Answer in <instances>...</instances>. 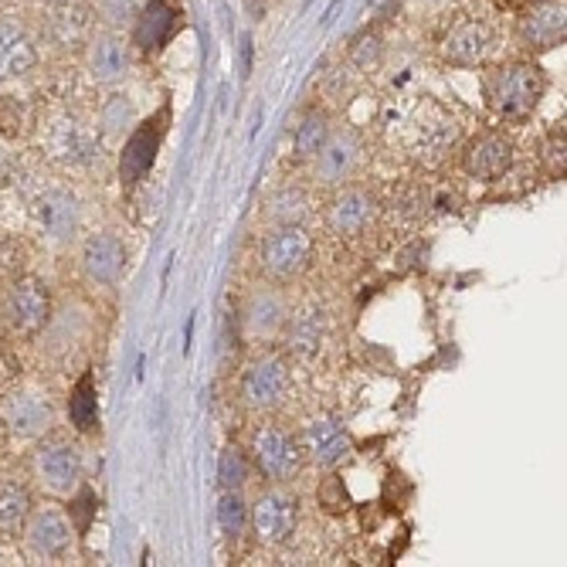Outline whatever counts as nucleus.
<instances>
[{
  "mask_svg": "<svg viewBox=\"0 0 567 567\" xmlns=\"http://www.w3.org/2000/svg\"><path fill=\"white\" fill-rule=\"evenodd\" d=\"M27 517H31V492L21 483L4 479L0 483V534L4 537L21 534Z\"/></svg>",
  "mask_w": 567,
  "mask_h": 567,
  "instance_id": "393cba45",
  "label": "nucleus"
},
{
  "mask_svg": "<svg viewBox=\"0 0 567 567\" xmlns=\"http://www.w3.org/2000/svg\"><path fill=\"white\" fill-rule=\"evenodd\" d=\"M0 4H4V0H0Z\"/></svg>",
  "mask_w": 567,
  "mask_h": 567,
  "instance_id": "79ce46f5",
  "label": "nucleus"
},
{
  "mask_svg": "<svg viewBox=\"0 0 567 567\" xmlns=\"http://www.w3.org/2000/svg\"><path fill=\"white\" fill-rule=\"evenodd\" d=\"M361 520H364V526H371V530H374V526L381 523V513H374V517H371V510H364V513H361Z\"/></svg>",
  "mask_w": 567,
  "mask_h": 567,
  "instance_id": "ea45409f",
  "label": "nucleus"
},
{
  "mask_svg": "<svg viewBox=\"0 0 567 567\" xmlns=\"http://www.w3.org/2000/svg\"><path fill=\"white\" fill-rule=\"evenodd\" d=\"M218 523H222V530H225L228 537H238L241 530H245V523H248V507L241 503L238 489H228V492L222 496V503H218Z\"/></svg>",
  "mask_w": 567,
  "mask_h": 567,
  "instance_id": "c756f323",
  "label": "nucleus"
},
{
  "mask_svg": "<svg viewBox=\"0 0 567 567\" xmlns=\"http://www.w3.org/2000/svg\"><path fill=\"white\" fill-rule=\"evenodd\" d=\"M492 34L479 21H458L442 42V58L452 65H479L489 55Z\"/></svg>",
  "mask_w": 567,
  "mask_h": 567,
  "instance_id": "f3484780",
  "label": "nucleus"
},
{
  "mask_svg": "<svg viewBox=\"0 0 567 567\" xmlns=\"http://www.w3.org/2000/svg\"><path fill=\"white\" fill-rule=\"evenodd\" d=\"M0 418H4L11 435H18V439H38V435H45L52 429L55 411H52L48 398L21 392V395H11L4 405H0Z\"/></svg>",
  "mask_w": 567,
  "mask_h": 567,
  "instance_id": "f8f14e48",
  "label": "nucleus"
},
{
  "mask_svg": "<svg viewBox=\"0 0 567 567\" xmlns=\"http://www.w3.org/2000/svg\"><path fill=\"white\" fill-rule=\"evenodd\" d=\"M327 139H330V120L324 113H309L296 129V157L313 160L316 154L324 150Z\"/></svg>",
  "mask_w": 567,
  "mask_h": 567,
  "instance_id": "c85d7f7f",
  "label": "nucleus"
},
{
  "mask_svg": "<svg viewBox=\"0 0 567 567\" xmlns=\"http://www.w3.org/2000/svg\"><path fill=\"white\" fill-rule=\"evenodd\" d=\"M157 147H160V126L150 120L139 126L133 136H129V144L123 150V160H120V177H123V184L133 188L139 184L147 177V170L154 167L157 160Z\"/></svg>",
  "mask_w": 567,
  "mask_h": 567,
  "instance_id": "6ab92c4d",
  "label": "nucleus"
},
{
  "mask_svg": "<svg viewBox=\"0 0 567 567\" xmlns=\"http://www.w3.org/2000/svg\"><path fill=\"white\" fill-rule=\"evenodd\" d=\"M252 452H256V463L259 469L275 479V483H286L299 473L303 466V452H299V442L290 435V432H282V429H259L256 439H252Z\"/></svg>",
  "mask_w": 567,
  "mask_h": 567,
  "instance_id": "0eeeda50",
  "label": "nucleus"
},
{
  "mask_svg": "<svg viewBox=\"0 0 567 567\" xmlns=\"http://www.w3.org/2000/svg\"><path fill=\"white\" fill-rule=\"evenodd\" d=\"M45 34L48 42L58 48H79L89 42V14L76 4V0H65V4H48L45 8Z\"/></svg>",
  "mask_w": 567,
  "mask_h": 567,
  "instance_id": "a211bd4d",
  "label": "nucleus"
},
{
  "mask_svg": "<svg viewBox=\"0 0 567 567\" xmlns=\"http://www.w3.org/2000/svg\"><path fill=\"white\" fill-rule=\"evenodd\" d=\"M350 58H353V65H358V68L377 65L381 61V38H377V34H361L358 45H353V52H350Z\"/></svg>",
  "mask_w": 567,
  "mask_h": 567,
  "instance_id": "f704fd0d",
  "label": "nucleus"
},
{
  "mask_svg": "<svg viewBox=\"0 0 567 567\" xmlns=\"http://www.w3.org/2000/svg\"><path fill=\"white\" fill-rule=\"evenodd\" d=\"M31 215H34V225H38V231L48 241L61 245V241H68L76 235L82 211H79V197L68 188H48L38 201H34Z\"/></svg>",
  "mask_w": 567,
  "mask_h": 567,
  "instance_id": "423d86ee",
  "label": "nucleus"
},
{
  "mask_svg": "<svg viewBox=\"0 0 567 567\" xmlns=\"http://www.w3.org/2000/svg\"><path fill=\"white\" fill-rule=\"evenodd\" d=\"M252 520H256V534H259V544L265 547H279L293 537L296 530V520H299V503L293 492H282V489H269L259 496V503L252 510Z\"/></svg>",
  "mask_w": 567,
  "mask_h": 567,
  "instance_id": "20e7f679",
  "label": "nucleus"
},
{
  "mask_svg": "<svg viewBox=\"0 0 567 567\" xmlns=\"http://www.w3.org/2000/svg\"><path fill=\"white\" fill-rule=\"evenodd\" d=\"M496 4H500V11H513V14H520L523 8H530V0H496Z\"/></svg>",
  "mask_w": 567,
  "mask_h": 567,
  "instance_id": "58836bf2",
  "label": "nucleus"
},
{
  "mask_svg": "<svg viewBox=\"0 0 567 567\" xmlns=\"http://www.w3.org/2000/svg\"><path fill=\"white\" fill-rule=\"evenodd\" d=\"M34 473L52 492H72L82 479V458L68 442H45L34 455Z\"/></svg>",
  "mask_w": 567,
  "mask_h": 567,
  "instance_id": "9b49d317",
  "label": "nucleus"
},
{
  "mask_svg": "<svg viewBox=\"0 0 567 567\" xmlns=\"http://www.w3.org/2000/svg\"><path fill=\"white\" fill-rule=\"evenodd\" d=\"M42 4L48 8V4H65V0H42Z\"/></svg>",
  "mask_w": 567,
  "mask_h": 567,
  "instance_id": "a19ab883",
  "label": "nucleus"
},
{
  "mask_svg": "<svg viewBox=\"0 0 567 567\" xmlns=\"http://www.w3.org/2000/svg\"><path fill=\"white\" fill-rule=\"evenodd\" d=\"M68 415H72V424H76L79 432H92L95 424H99V398H95L92 374H86L72 387V398H68Z\"/></svg>",
  "mask_w": 567,
  "mask_h": 567,
  "instance_id": "cd10ccee",
  "label": "nucleus"
},
{
  "mask_svg": "<svg viewBox=\"0 0 567 567\" xmlns=\"http://www.w3.org/2000/svg\"><path fill=\"white\" fill-rule=\"evenodd\" d=\"M547 167H551V173L554 177H564V167H567V157H564V126L557 123L554 129H551V136H547Z\"/></svg>",
  "mask_w": 567,
  "mask_h": 567,
  "instance_id": "e433bc0d",
  "label": "nucleus"
},
{
  "mask_svg": "<svg viewBox=\"0 0 567 567\" xmlns=\"http://www.w3.org/2000/svg\"><path fill=\"white\" fill-rule=\"evenodd\" d=\"M290 340L296 353H316L324 340V309L320 306H306L293 316L290 324Z\"/></svg>",
  "mask_w": 567,
  "mask_h": 567,
  "instance_id": "bb28decb",
  "label": "nucleus"
},
{
  "mask_svg": "<svg viewBox=\"0 0 567 567\" xmlns=\"http://www.w3.org/2000/svg\"><path fill=\"white\" fill-rule=\"evenodd\" d=\"M313 256V238L299 225H282L262 241V265L272 279H293Z\"/></svg>",
  "mask_w": 567,
  "mask_h": 567,
  "instance_id": "7ed1b4c3",
  "label": "nucleus"
},
{
  "mask_svg": "<svg viewBox=\"0 0 567 567\" xmlns=\"http://www.w3.org/2000/svg\"><path fill=\"white\" fill-rule=\"evenodd\" d=\"M24 534H27V547L38 557H61L68 544H72V523H68L61 510L45 507L27 517Z\"/></svg>",
  "mask_w": 567,
  "mask_h": 567,
  "instance_id": "2eb2a0df",
  "label": "nucleus"
},
{
  "mask_svg": "<svg viewBox=\"0 0 567 567\" xmlns=\"http://www.w3.org/2000/svg\"><path fill=\"white\" fill-rule=\"evenodd\" d=\"M361 157V147L358 139H353L350 133H340V136H330L324 150L316 154V181L320 184H343L353 163H358Z\"/></svg>",
  "mask_w": 567,
  "mask_h": 567,
  "instance_id": "412c9836",
  "label": "nucleus"
},
{
  "mask_svg": "<svg viewBox=\"0 0 567 567\" xmlns=\"http://www.w3.org/2000/svg\"><path fill=\"white\" fill-rule=\"evenodd\" d=\"M286 303L279 293H256L245 306V330L248 337H272L282 324H286Z\"/></svg>",
  "mask_w": 567,
  "mask_h": 567,
  "instance_id": "5701e85b",
  "label": "nucleus"
},
{
  "mask_svg": "<svg viewBox=\"0 0 567 567\" xmlns=\"http://www.w3.org/2000/svg\"><path fill=\"white\" fill-rule=\"evenodd\" d=\"M92 517H95V492L89 486H82L79 496L72 500V530H79V534H89Z\"/></svg>",
  "mask_w": 567,
  "mask_h": 567,
  "instance_id": "72a5a7b5",
  "label": "nucleus"
},
{
  "mask_svg": "<svg viewBox=\"0 0 567 567\" xmlns=\"http://www.w3.org/2000/svg\"><path fill=\"white\" fill-rule=\"evenodd\" d=\"M290 387V371L282 361H259L245 371V381H241V398L248 408H275L282 401Z\"/></svg>",
  "mask_w": 567,
  "mask_h": 567,
  "instance_id": "ddd939ff",
  "label": "nucleus"
},
{
  "mask_svg": "<svg viewBox=\"0 0 567 567\" xmlns=\"http://www.w3.org/2000/svg\"><path fill=\"white\" fill-rule=\"evenodd\" d=\"M38 65V45L31 34L18 24L0 18V82L8 79H24Z\"/></svg>",
  "mask_w": 567,
  "mask_h": 567,
  "instance_id": "4468645a",
  "label": "nucleus"
},
{
  "mask_svg": "<svg viewBox=\"0 0 567 567\" xmlns=\"http://www.w3.org/2000/svg\"><path fill=\"white\" fill-rule=\"evenodd\" d=\"M173 27H177V14L163 4V0H154V4L136 18V45L160 48L170 42Z\"/></svg>",
  "mask_w": 567,
  "mask_h": 567,
  "instance_id": "a878e982",
  "label": "nucleus"
},
{
  "mask_svg": "<svg viewBox=\"0 0 567 567\" xmlns=\"http://www.w3.org/2000/svg\"><path fill=\"white\" fill-rule=\"evenodd\" d=\"M520 42L530 52H551L567 38V8L564 0H541L520 11Z\"/></svg>",
  "mask_w": 567,
  "mask_h": 567,
  "instance_id": "39448f33",
  "label": "nucleus"
},
{
  "mask_svg": "<svg viewBox=\"0 0 567 567\" xmlns=\"http://www.w3.org/2000/svg\"><path fill=\"white\" fill-rule=\"evenodd\" d=\"M455 136H458L455 120H449L445 113H439L435 123L418 126V133H415V139H411V150H415V157L424 160V163H439V160L449 154V147L455 144Z\"/></svg>",
  "mask_w": 567,
  "mask_h": 567,
  "instance_id": "b1692460",
  "label": "nucleus"
},
{
  "mask_svg": "<svg viewBox=\"0 0 567 567\" xmlns=\"http://www.w3.org/2000/svg\"><path fill=\"white\" fill-rule=\"evenodd\" d=\"M377 215V201L371 191L364 188H347L343 194H337L327 207V225L333 235L340 238H358L371 228Z\"/></svg>",
  "mask_w": 567,
  "mask_h": 567,
  "instance_id": "1a4fd4ad",
  "label": "nucleus"
},
{
  "mask_svg": "<svg viewBox=\"0 0 567 567\" xmlns=\"http://www.w3.org/2000/svg\"><path fill=\"white\" fill-rule=\"evenodd\" d=\"M48 150L65 167H89L99 160L102 144L92 126H86L79 120H58L48 133Z\"/></svg>",
  "mask_w": 567,
  "mask_h": 567,
  "instance_id": "6e6552de",
  "label": "nucleus"
},
{
  "mask_svg": "<svg viewBox=\"0 0 567 567\" xmlns=\"http://www.w3.org/2000/svg\"><path fill=\"white\" fill-rule=\"evenodd\" d=\"M544 95V76L537 65H510L486 76V99L500 116L526 120Z\"/></svg>",
  "mask_w": 567,
  "mask_h": 567,
  "instance_id": "f257e3e1",
  "label": "nucleus"
},
{
  "mask_svg": "<svg viewBox=\"0 0 567 567\" xmlns=\"http://www.w3.org/2000/svg\"><path fill=\"white\" fill-rule=\"evenodd\" d=\"M218 479L225 489H238L248 479V466H245V455L238 449H225L218 458Z\"/></svg>",
  "mask_w": 567,
  "mask_h": 567,
  "instance_id": "2f4dec72",
  "label": "nucleus"
},
{
  "mask_svg": "<svg viewBox=\"0 0 567 567\" xmlns=\"http://www.w3.org/2000/svg\"><path fill=\"white\" fill-rule=\"evenodd\" d=\"M466 173L476 181H492V177H503L513 163V144L500 133H486L473 139L466 150Z\"/></svg>",
  "mask_w": 567,
  "mask_h": 567,
  "instance_id": "dca6fc26",
  "label": "nucleus"
},
{
  "mask_svg": "<svg viewBox=\"0 0 567 567\" xmlns=\"http://www.w3.org/2000/svg\"><path fill=\"white\" fill-rule=\"evenodd\" d=\"M303 445L313 455V463H320V466H337L343 455H350V435L333 418L309 421L303 432Z\"/></svg>",
  "mask_w": 567,
  "mask_h": 567,
  "instance_id": "aec40b11",
  "label": "nucleus"
},
{
  "mask_svg": "<svg viewBox=\"0 0 567 567\" xmlns=\"http://www.w3.org/2000/svg\"><path fill=\"white\" fill-rule=\"evenodd\" d=\"M306 211V194L290 188V191H279L272 201H269V215L282 225H296V218H303Z\"/></svg>",
  "mask_w": 567,
  "mask_h": 567,
  "instance_id": "7c9ffc66",
  "label": "nucleus"
},
{
  "mask_svg": "<svg viewBox=\"0 0 567 567\" xmlns=\"http://www.w3.org/2000/svg\"><path fill=\"white\" fill-rule=\"evenodd\" d=\"M99 4V14L110 21V24H126L136 18V0H95Z\"/></svg>",
  "mask_w": 567,
  "mask_h": 567,
  "instance_id": "c9c22d12",
  "label": "nucleus"
},
{
  "mask_svg": "<svg viewBox=\"0 0 567 567\" xmlns=\"http://www.w3.org/2000/svg\"><path fill=\"white\" fill-rule=\"evenodd\" d=\"M48 313H52V299L38 279H18L4 290V296H0V316H4V324L18 333L42 330Z\"/></svg>",
  "mask_w": 567,
  "mask_h": 567,
  "instance_id": "f03ea898",
  "label": "nucleus"
},
{
  "mask_svg": "<svg viewBox=\"0 0 567 567\" xmlns=\"http://www.w3.org/2000/svg\"><path fill=\"white\" fill-rule=\"evenodd\" d=\"M126 68H129V55L116 34H99V38L89 42V72L95 82H120L126 76Z\"/></svg>",
  "mask_w": 567,
  "mask_h": 567,
  "instance_id": "4be33fe9",
  "label": "nucleus"
},
{
  "mask_svg": "<svg viewBox=\"0 0 567 567\" xmlns=\"http://www.w3.org/2000/svg\"><path fill=\"white\" fill-rule=\"evenodd\" d=\"M126 269V245L113 231L89 235L82 245V272L95 286H113Z\"/></svg>",
  "mask_w": 567,
  "mask_h": 567,
  "instance_id": "9d476101",
  "label": "nucleus"
},
{
  "mask_svg": "<svg viewBox=\"0 0 567 567\" xmlns=\"http://www.w3.org/2000/svg\"><path fill=\"white\" fill-rule=\"evenodd\" d=\"M126 120H129V102H126V99H116V102H110V105L102 110V126L110 129V133L123 129Z\"/></svg>",
  "mask_w": 567,
  "mask_h": 567,
  "instance_id": "4c0bfd02",
  "label": "nucleus"
},
{
  "mask_svg": "<svg viewBox=\"0 0 567 567\" xmlns=\"http://www.w3.org/2000/svg\"><path fill=\"white\" fill-rule=\"evenodd\" d=\"M316 500H320V507H324L327 513H343V510H350V496H347V486H343L340 476H327V479L320 483V489H316Z\"/></svg>",
  "mask_w": 567,
  "mask_h": 567,
  "instance_id": "473e14b6",
  "label": "nucleus"
}]
</instances>
